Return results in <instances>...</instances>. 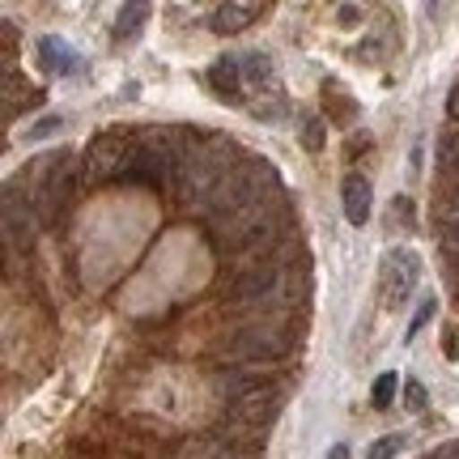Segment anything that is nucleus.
<instances>
[{
    "instance_id": "f257e3e1",
    "label": "nucleus",
    "mask_w": 459,
    "mask_h": 459,
    "mask_svg": "<svg viewBox=\"0 0 459 459\" xmlns=\"http://www.w3.org/2000/svg\"><path fill=\"white\" fill-rule=\"evenodd\" d=\"M277 170L268 162H243L230 170L226 187L209 209V234L221 251L268 255L277 238Z\"/></svg>"
},
{
    "instance_id": "f03ea898",
    "label": "nucleus",
    "mask_w": 459,
    "mask_h": 459,
    "mask_svg": "<svg viewBox=\"0 0 459 459\" xmlns=\"http://www.w3.org/2000/svg\"><path fill=\"white\" fill-rule=\"evenodd\" d=\"M170 170H175V187L187 204L196 209H213L217 192L226 187L230 179V141L221 136H192L187 145L170 158Z\"/></svg>"
},
{
    "instance_id": "7ed1b4c3",
    "label": "nucleus",
    "mask_w": 459,
    "mask_h": 459,
    "mask_svg": "<svg viewBox=\"0 0 459 459\" xmlns=\"http://www.w3.org/2000/svg\"><path fill=\"white\" fill-rule=\"evenodd\" d=\"M230 302L238 311H260V315L290 307L294 302V273H290V264L277 260V255L255 260L247 273H238L234 290H230Z\"/></svg>"
},
{
    "instance_id": "20e7f679",
    "label": "nucleus",
    "mask_w": 459,
    "mask_h": 459,
    "mask_svg": "<svg viewBox=\"0 0 459 459\" xmlns=\"http://www.w3.org/2000/svg\"><path fill=\"white\" fill-rule=\"evenodd\" d=\"M285 349H290V336L273 324H243V328L230 332V341H221V353L230 361H243V366L277 361Z\"/></svg>"
},
{
    "instance_id": "39448f33",
    "label": "nucleus",
    "mask_w": 459,
    "mask_h": 459,
    "mask_svg": "<svg viewBox=\"0 0 459 459\" xmlns=\"http://www.w3.org/2000/svg\"><path fill=\"white\" fill-rule=\"evenodd\" d=\"M281 404H285V392H281L277 383H264V387H247L243 395H234V404H230V421L247 434H264V429L277 421Z\"/></svg>"
},
{
    "instance_id": "423d86ee",
    "label": "nucleus",
    "mask_w": 459,
    "mask_h": 459,
    "mask_svg": "<svg viewBox=\"0 0 459 459\" xmlns=\"http://www.w3.org/2000/svg\"><path fill=\"white\" fill-rule=\"evenodd\" d=\"M417 277H421V260L412 255L409 247H395V251H387V255H383V264H378V290H383V298H387L392 307H400V302L412 294Z\"/></svg>"
},
{
    "instance_id": "0eeeda50",
    "label": "nucleus",
    "mask_w": 459,
    "mask_h": 459,
    "mask_svg": "<svg viewBox=\"0 0 459 459\" xmlns=\"http://www.w3.org/2000/svg\"><path fill=\"white\" fill-rule=\"evenodd\" d=\"M73 187H77V158L68 149H60V153H51L48 162L39 166V192L48 200V209L56 213L73 196Z\"/></svg>"
},
{
    "instance_id": "6e6552de",
    "label": "nucleus",
    "mask_w": 459,
    "mask_h": 459,
    "mask_svg": "<svg viewBox=\"0 0 459 459\" xmlns=\"http://www.w3.org/2000/svg\"><path fill=\"white\" fill-rule=\"evenodd\" d=\"M34 234H39V217H34L30 200L17 196V187H4V238L9 247H30Z\"/></svg>"
},
{
    "instance_id": "1a4fd4ad",
    "label": "nucleus",
    "mask_w": 459,
    "mask_h": 459,
    "mask_svg": "<svg viewBox=\"0 0 459 459\" xmlns=\"http://www.w3.org/2000/svg\"><path fill=\"white\" fill-rule=\"evenodd\" d=\"M119 179L128 183H149V187H158L166 179V153L153 141H141V145H128V162L119 170Z\"/></svg>"
},
{
    "instance_id": "9d476101",
    "label": "nucleus",
    "mask_w": 459,
    "mask_h": 459,
    "mask_svg": "<svg viewBox=\"0 0 459 459\" xmlns=\"http://www.w3.org/2000/svg\"><path fill=\"white\" fill-rule=\"evenodd\" d=\"M341 204H344V217L349 226H366L370 221V209H375V192H370V179L366 175H344L341 183Z\"/></svg>"
},
{
    "instance_id": "9b49d317",
    "label": "nucleus",
    "mask_w": 459,
    "mask_h": 459,
    "mask_svg": "<svg viewBox=\"0 0 459 459\" xmlns=\"http://www.w3.org/2000/svg\"><path fill=\"white\" fill-rule=\"evenodd\" d=\"M39 65L48 68L51 77H73V73H82V56L68 48L60 34H43L39 39Z\"/></svg>"
},
{
    "instance_id": "f8f14e48",
    "label": "nucleus",
    "mask_w": 459,
    "mask_h": 459,
    "mask_svg": "<svg viewBox=\"0 0 459 459\" xmlns=\"http://www.w3.org/2000/svg\"><path fill=\"white\" fill-rule=\"evenodd\" d=\"M124 162H128V145H124L119 136H99V141L90 145V158H85V166H90V175H94V179L119 175Z\"/></svg>"
},
{
    "instance_id": "ddd939ff",
    "label": "nucleus",
    "mask_w": 459,
    "mask_h": 459,
    "mask_svg": "<svg viewBox=\"0 0 459 459\" xmlns=\"http://www.w3.org/2000/svg\"><path fill=\"white\" fill-rule=\"evenodd\" d=\"M209 85H213L217 99L243 102L247 82H243V65H238V56H221V60H217V65L209 68Z\"/></svg>"
},
{
    "instance_id": "4468645a",
    "label": "nucleus",
    "mask_w": 459,
    "mask_h": 459,
    "mask_svg": "<svg viewBox=\"0 0 459 459\" xmlns=\"http://www.w3.org/2000/svg\"><path fill=\"white\" fill-rule=\"evenodd\" d=\"M264 4H251V0H230V4H217L213 9V30L217 34H243L251 22H260Z\"/></svg>"
},
{
    "instance_id": "2eb2a0df",
    "label": "nucleus",
    "mask_w": 459,
    "mask_h": 459,
    "mask_svg": "<svg viewBox=\"0 0 459 459\" xmlns=\"http://www.w3.org/2000/svg\"><path fill=\"white\" fill-rule=\"evenodd\" d=\"M238 65H243L247 90H260V94L277 90V65L268 51H238Z\"/></svg>"
},
{
    "instance_id": "dca6fc26",
    "label": "nucleus",
    "mask_w": 459,
    "mask_h": 459,
    "mask_svg": "<svg viewBox=\"0 0 459 459\" xmlns=\"http://www.w3.org/2000/svg\"><path fill=\"white\" fill-rule=\"evenodd\" d=\"M145 17H149V4L145 0H132V4H124L119 9V22H115V43H132L136 34L145 30Z\"/></svg>"
},
{
    "instance_id": "f3484780",
    "label": "nucleus",
    "mask_w": 459,
    "mask_h": 459,
    "mask_svg": "<svg viewBox=\"0 0 459 459\" xmlns=\"http://www.w3.org/2000/svg\"><path fill=\"white\" fill-rule=\"evenodd\" d=\"M175 459H234V451L226 443H217V438H192Z\"/></svg>"
},
{
    "instance_id": "a211bd4d",
    "label": "nucleus",
    "mask_w": 459,
    "mask_h": 459,
    "mask_svg": "<svg viewBox=\"0 0 459 459\" xmlns=\"http://www.w3.org/2000/svg\"><path fill=\"white\" fill-rule=\"evenodd\" d=\"M438 175L459 187V132L455 136H443V145H438Z\"/></svg>"
},
{
    "instance_id": "6ab92c4d",
    "label": "nucleus",
    "mask_w": 459,
    "mask_h": 459,
    "mask_svg": "<svg viewBox=\"0 0 459 459\" xmlns=\"http://www.w3.org/2000/svg\"><path fill=\"white\" fill-rule=\"evenodd\" d=\"M395 387H400L395 370H387V375H378V378H375V387H370V400H375V409H392Z\"/></svg>"
},
{
    "instance_id": "aec40b11",
    "label": "nucleus",
    "mask_w": 459,
    "mask_h": 459,
    "mask_svg": "<svg viewBox=\"0 0 459 459\" xmlns=\"http://www.w3.org/2000/svg\"><path fill=\"white\" fill-rule=\"evenodd\" d=\"M434 311H438V302H434V298H426V302L417 307V315L409 319V328H404V341H417V336L426 332V324L434 319Z\"/></svg>"
},
{
    "instance_id": "412c9836",
    "label": "nucleus",
    "mask_w": 459,
    "mask_h": 459,
    "mask_svg": "<svg viewBox=\"0 0 459 459\" xmlns=\"http://www.w3.org/2000/svg\"><path fill=\"white\" fill-rule=\"evenodd\" d=\"M404 451V434H387V438H378L370 451H366V459H395Z\"/></svg>"
},
{
    "instance_id": "4be33fe9",
    "label": "nucleus",
    "mask_w": 459,
    "mask_h": 459,
    "mask_svg": "<svg viewBox=\"0 0 459 459\" xmlns=\"http://www.w3.org/2000/svg\"><path fill=\"white\" fill-rule=\"evenodd\" d=\"M426 404H429L426 387H421V383H404V409H409V412H421Z\"/></svg>"
},
{
    "instance_id": "5701e85b",
    "label": "nucleus",
    "mask_w": 459,
    "mask_h": 459,
    "mask_svg": "<svg viewBox=\"0 0 459 459\" xmlns=\"http://www.w3.org/2000/svg\"><path fill=\"white\" fill-rule=\"evenodd\" d=\"M438 217H443V226H455V221H459V187L443 200V209H438Z\"/></svg>"
},
{
    "instance_id": "b1692460",
    "label": "nucleus",
    "mask_w": 459,
    "mask_h": 459,
    "mask_svg": "<svg viewBox=\"0 0 459 459\" xmlns=\"http://www.w3.org/2000/svg\"><path fill=\"white\" fill-rule=\"evenodd\" d=\"M56 128H60V115H48V119H39V128H30L26 136H30V141H39V136H51Z\"/></svg>"
},
{
    "instance_id": "393cba45",
    "label": "nucleus",
    "mask_w": 459,
    "mask_h": 459,
    "mask_svg": "<svg viewBox=\"0 0 459 459\" xmlns=\"http://www.w3.org/2000/svg\"><path fill=\"white\" fill-rule=\"evenodd\" d=\"M443 247L451 251V255H459V221L455 226H443Z\"/></svg>"
},
{
    "instance_id": "a878e982",
    "label": "nucleus",
    "mask_w": 459,
    "mask_h": 459,
    "mask_svg": "<svg viewBox=\"0 0 459 459\" xmlns=\"http://www.w3.org/2000/svg\"><path fill=\"white\" fill-rule=\"evenodd\" d=\"M446 115H451V119H459V82L451 85V94H446Z\"/></svg>"
},
{
    "instance_id": "bb28decb",
    "label": "nucleus",
    "mask_w": 459,
    "mask_h": 459,
    "mask_svg": "<svg viewBox=\"0 0 459 459\" xmlns=\"http://www.w3.org/2000/svg\"><path fill=\"white\" fill-rule=\"evenodd\" d=\"M307 149H319V119H311V128H307Z\"/></svg>"
},
{
    "instance_id": "cd10ccee",
    "label": "nucleus",
    "mask_w": 459,
    "mask_h": 459,
    "mask_svg": "<svg viewBox=\"0 0 459 459\" xmlns=\"http://www.w3.org/2000/svg\"><path fill=\"white\" fill-rule=\"evenodd\" d=\"M434 459H459V443H446L443 451H434Z\"/></svg>"
},
{
    "instance_id": "c85d7f7f",
    "label": "nucleus",
    "mask_w": 459,
    "mask_h": 459,
    "mask_svg": "<svg viewBox=\"0 0 459 459\" xmlns=\"http://www.w3.org/2000/svg\"><path fill=\"white\" fill-rule=\"evenodd\" d=\"M353 17H358V9H353V4H344V9H341V26H353Z\"/></svg>"
},
{
    "instance_id": "c756f323",
    "label": "nucleus",
    "mask_w": 459,
    "mask_h": 459,
    "mask_svg": "<svg viewBox=\"0 0 459 459\" xmlns=\"http://www.w3.org/2000/svg\"><path fill=\"white\" fill-rule=\"evenodd\" d=\"M328 459H349V446H344V443H336V446H332V451H328Z\"/></svg>"
}]
</instances>
